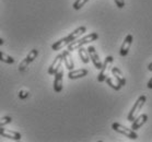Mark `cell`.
<instances>
[{
  "label": "cell",
  "mask_w": 152,
  "mask_h": 142,
  "mask_svg": "<svg viewBox=\"0 0 152 142\" xmlns=\"http://www.w3.org/2000/svg\"><path fill=\"white\" fill-rule=\"evenodd\" d=\"M89 73V71L86 69H79V70H69V73H68V78L71 80L75 79H80V78H83L86 76V74Z\"/></svg>",
  "instance_id": "5bb4252c"
},
{
  "label": "cell",
  "mask_w": 152,
  "mask_h": 142,
  "mask_svg": "<svg viewBox=\"0 0 152 142\" xmlns=\"http://www.w3.org/2000/svg\"><path fill=\"white\" fill-rule=\"evenodd\" d=\"M0 61H4L6 63H14V59L10 56L6 55L4 52H0Z\"/></svg>",
  "instance_id": "ac0fdd59"
},
{
  "label": "cell",
  "mask_w": 152,
  "mask_h": 142,
  "mask_svg": "<svg viewBox=\"0 0 152 142\" xmlns=\"http://www.w3.org/2000/svg\"><path fill=\"white\" fill-rule=\"evenodd\" d=\"M113 60L114 58L112 56H107L105 60H104V63H102V67L100 69V73L97 76V81L99 82H104L105 79L108 76V72L112 68V63H113Z\"/></svg>",
  "instance_id": "3957f363"
},
{
  "label": "cell",
  "mask_w": 152,
  "mask_h": 142,
  "mask_svg": "<svg viewBox=\"0 0 152 142\" xmlns=\"http://www.w3.org/2000/svg\"><path fill=\"white\" fill-rule=\"evenodd\" d=\"M148 87H149V89H152V76H151V79L149 80V82H148Z\"/></svg>",
  "instance_id": "603a6c76"
},
{
  "label": "cell",
  "mask_w": 152,
  "mask_h": 142,
  "mask_svg": "<svg viewBox=\"0 0 152 142\" xmlns=\"http://www.w3.org/2000/svg\"><path fill=\"white\" fill-rule=\"evenodd\" d=\"M105 82H106V83L108 84L112 89H114V90H116V91H119L121 89V84L118 83V82H116V81H114L112 78H108V76H107L106 79H105Z\"/></svg>",
  "instance_id": "e0dca14e"
},
{
  "label": "cell",
  "mask_w": 152,
  "mask_h": 142,
  "mask_svg": "<svg viewBox=\"0 0 152 142\" xmlns=\"http://www.w3.org/2000/svg\"><path fill=\"white\" fill-rule=\"evenodd\" d=\"M0 135H2V137H4V138L15 140V141L21 140V135L19 133V132L12 131V130H8V129L2 128V127H0Z\"/></svg>",
  "instance_id": "30bf717a"
},
{
  "label": "cell",
  "mask_w": 152,
  "mask_h": 142,
  "mask_svg": "<svg viewBox=\"0 0 152 142\" xmlns=\"http://www.w3.org/2000/svg\"><path fill=\"white\" fill-rule=\"evenodd\" d=\"M86 50L89 52V57H90V59L92 60L94 67H95L96 69L100 70L101 67H102V61H101V59H100V57H99V55H97L95 48H94L93 46H89Z\"/></svg>",
  "instance_id": "52a82bcc"
},
{
  "label": "cell",
  "mask_w": 152,
  "mask_h": 142,
  "mask_svg": "<svg viewBox=\"0 0 152 142\" xmlns=\"http://www.w3.org/2000/svg\"><path fill=\"white\" fill-rule=\"evenodd\" d=\"M61 63H62V55L56 56L55 60L53 61V63L48 68V73L50 74V76H54V74L57 72V70L60 68V66H61Z\"/></svg>",
  "instance_id": "7c38bea8"
},
{
  "label": "cell",
  "mask_w": 152,
  "mask_h": 142,
  "mask_svg": "<svg viewBox=\"0 0 152 142\" xmlns=\"http://www.w3.org/2000/svg\"><path fill=\"white\" fill-rule=\"evenodd\" d=\"M132 41H134V37H132V34H128L124 39V43H123V45L121 47V50H119V54L121 56L125 57V56L128 55V52H129V49H130V46L132 44Z\"/></svg>",
  "instance_id": "ba28073f"
},
{
  "label": "cell",
  "mask_w": 152,
  "mask_h": 142,
  "mask_svg": "<svg viewBox=\"0 0 152 142\" xmlns=\"http://www.w3.org/2000/svg\"><path fill=\"white\" fill-rule=\"evenodd\" d=\"M114 1H115V4H116V6H117L119 9L125 7V0H114Z\"/></svg>",
  "instance_id": "44dd1931"
},
{
  "label": "cell",
  "mask_w": 152,
  "mask_h": 142,
  "mask_svg": "<svg viewBox=\"0 0 152 142\" xmlns=\"http://www.w3.org/2000/svg\"><path fill=\"white\" fill-rule=\"evenodd\" d=\"M112 128L114 129L115 131H117V132H119V133H121V135H126L127 138L132 139V140H136V139L138 138V135L136 133L135 130L127 128V127H125V126L121 125V124H118V122H113V124H112Z\"/></svg>",
  "instance_id": "5b68a950"
},
{
  "label": "cell",
  "mask_w": 152,
  "mask_h": 142,
  "mask_svg": "<svg viewBox=\"0 0 152 142\" xmlns=\"http://www.w3.org/2000/svg\"><path fill=\"white\" fill-rule=\"evenodd\" d=\"M37 55H38L37 49H32L31 52H28V55L26 56L24 59H23V61L20 63V66H19V70H20V71H23V70L26 69L28 65L34 61L35 58L37 57Z\"/></svg>",
  "instance_id": "8992f818"
},
{
  "label": "cell",
  "mask_w": 152,
  "mask_h": 142,
  "mask_svg": "<svg viewBox=\"0 0 152 142\" xmlns=\"http://www.w3.org/2000/svg\"><path fill=\"white\" fill-rule=\"evenodd\" d=\"M86 26H80V28H76V30H75L72 33H70L68 36L61 38V39H59L58 42L54 43V44L52 45V49H53V50H60V49L64 48L65 46L69 45L71 42L76 41L77 38L80 37L83 33H86Z\"/></svg>",
  "instance_id": "6da1fadb"
},
{
  "label": "cell",
  "mask_w": 152,
  "mask_h": 142,
  "mask_svg": "<svg viewBox=\"0 0 152 142\" xmlns=\"http://www.w3.org/2000/svg\"><path fill=\"white\" fill-rule=\"evenodd\" d=\"M111 70H112L113 76H115V79H116V81H117L118 83L121 84V87L126 85V79H125L124 74H123V72H121V70L118 69L117 67H114V68H112Z\"/></svg>",
  "instance_id": "9a60e30c"
},
{
  "label": "cell",
  "mask_w": 152,
  "mask_h": 142,
  "mask_svg": "<svg viewBox=\"0 0 152 142\" xmlns=\"http://www.w3.org/2000/svg\"><path fill=\"white\" fill-rule=\"evenodd\" d=\"M148 70H149V71H151V72H152V63H149V66H148Z\"/></svg>",
  "instance_id": "cb8c5ba5"
},
{
  "label": "cell",
  "mask_w": 152,
  "mask_h": 142,
  "mask_svg": "<svg viewBox=\"0 0 152 142\" xmlns=\"http://www.w3.org/2000/svg\"><path fill=\"white\" fill-rule=\"evenodd\" d=\"M62 61L66 65V68L68 70H72L75 68V63H73V60L70 56V52L67 49V50H64L62 52Z\"/></svg>",
  "instance_id": "4fadbf2b"
},
{
  "label": "cell",
  "mask_w": 152,
  "mask_h": 142,
  "mask_svg": "<svg viewBox=\"0 0 152 142\" xmlns=\"http://www.w3.org/2000/svg\"><path fill=\"white\" fill-rule=\"evenodd\" d=\"M20 98H25V97L28 96V92H25V91H21L20 94H19Z\"/></svg>",
  "instance_id": "7402d4cb"
},
{
  "label": "cell",
  "mask_w": 152,
  "mask_h": 142,
  "mask_svg": "<svg viewBox=\"0 0 152 142\" xmlns=\"http://www.w3.org/2000/svg\"><path fill=\"white\" fill-rule=\"evenodd\" d=\"M97 38H99V34H97V33H91V34L86 35L84 37L80 38V39H76V41H73V42L70 43L69 45H68V50H69V52H73V50L80 48V47H82L83 45H86L88 43L96 41Z\"/></svg>",
  "instance_id": "7a4b0ae2"
},
{
  "label": "cell",
  "mask_w": 152,
  "mask_h": 142,
  "mask_svg": "<svg viewBox=\"0 0 152 142\" xmlns=\"http://www.w3.org/2000/svg\"><path fill=\"white\" fill-rule=\"evenodd\" d=\"M147 120H148V115L147 114H142L140 115V116H138V117H136L135 119H134V121H132V130H138L141 126H143L147 122Z\"/></svg>",
  "instance_id": "8fae6325"
},
{
  "label": "cell",
  "mask_w": 152,
  "mask_h": 142,
  "mask_svg": "<svg viewBox=\"0 0 152 142\" xmlns=\"http://www.w3.org/2000/svg\"><path fill=\"white\" fill-rule=\"evenodd\" d=\"M88 1H89V0H76L75 4H73V9H75V10H80Z\"/></svg>",
  "instance_id": "d6986e66"
},
{
  "label": "cell",
  "mask_w": 152,
  "mask_h": 142,
  "mask_svg": "<svg viewBox=\"0 0 152 142\" xmlns=\"http://www.w3.org/2000/svg\"><path fill=\"white\" fill-rule=\"evenodd\" d=\"M1 45H4V39L2 38H0V46Z\"/></svg>",
  "instance_id": "d4e9b609"
},
{
  "label": "cell",
  "mask_w": 152,
  "mask_h": 142,
  "mask_svg": "<svg viewBox=\"0 0 152 142\" xmlns=\"http://www.w3.org/2000/svg\"><path fill=\"white\" fill-rule=\"evenodd\" d=\"M78 52H79V57L80 59L82 60L83 63H89L90 61V57H89V52L86 50V48H83V47H80L78 48Z\"/></svg>",
  "instance_id": "2e32d148"
},
{
  "label": "cell",
  "mask_w": 152,
  "mask_h": 142,
  "mask_svg": "<svg viewBox=\"0 0 152 142\" xmlns=\"http://www.w3.org/2000/svg\"><path fill=\"white\" fill-rule=\"evenodd\" d=\"M55 76V80H54V90L55 92H61L62 90V76H64V71L62 69L59 68L57 70V72L54 74Z\"/></svg>",
  "instance_id": "9c48e42d"
},
{
  "label": "cell",
  "mask_w": 152,
  "mask_h": 142,
  "mask_svg": "<svg viewBox=\"0 0 152 142\" xmlns=\"http://www.w3.org/2000/svg\"><path fill=\"white\" fill-rule=\"evenodd\" d=\"M145 100H147L145 95H140V96L138 97V100H136L135 105L132 106V111H129V114H128V116H127L128 120L134 121V119H135V118L137 117V115L139 114V111L142 109V107H143V105H145Z\"/></svg>",
  "instance_id": "277c9868"
},
{
  "label": "cell",
  "mask_w": 152,
  "mask_h": 142,
  "mask_svg": "<svg viewBox=\"0 0 152 142\" xmlns=\"http://www.w3.org/2000/svg\"><path fill=\"white\" fill-rule=\"evenodd\" d=\"M11 121H12V119H11V117H9V116L1 117L0 118V127H4V126L8 125V124H10Z\"/></svg>",
  "instance_id": "ffe728a7"
}]
</instances>
